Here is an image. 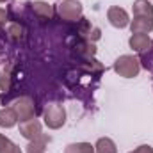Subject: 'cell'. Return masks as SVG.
Returning <instances> with one entry per match:
<instances>
[{
  "label": "cell",
  "mask_w": 153,
  "mask_h": 153,
  "mask_svg": "<svg viewBox=\"0 0 153 153\" xmlns=\"http://www.w3.org/2000/svg\"><path fill=\"white\" fill-rule=\"evenodd\" d=\"M9 87H11V75L9 73H0V89L5 93V91H9Z\"/></svg>",
  "instance_id": "cell-18"
},
{
  "label": "cell",
  "mask_w": 153,
  "mask_h": 153,
  "mask_svg": "<svg viewBox=\"0 0 153 153\" xmlns=\"http://www.w3.org/2000/svg\"><path fill=\"white\" fill-rule=\"evenodd\" d=\"M134 16H148L153 18V5L150 0H135L132 5Z\"/></svg>",
  "instance_id": "cell-10"
},
{
  "label": "cell",
  "mask_w": 153,
  "mask_h": 153,
  "mask_svg": "<svg viewBox=\"0 0 153 153\" xmlns=\"http://www.w3.org/2000/svg\"><path fill=\"white\" fill-rule=\"evenodd\" d=\"M7 20H9V14H7V11L0 7V29H2V27H5Z\"/></svg>",
  "instance_id": "cell-20"
},
{
  "label": "cell",
  "mask_w": 153,
  "mask_h": 153,
  "mask_svg": "<svg viewBox=\"0 0 153 153\" xmlns=\"http://www.w3.org/2000/svg\"><path fill=\"white\" fill-rule=\"evenodd\" d=\"M20 134H22L25 139H29V141L38 139L39 135L43 134V132H41V123H39L36 117L27 119V121H22V123H20Z\"/></svg>",
  "instance_id": "cell-6"
},
{
  "label": "cell",
  "mask_w": 153,
  "mask_h": 153,
  "mask_svg": "<svg viewBox=\"0 0 153 153\" xmlns=\"http://www.w3.org/2000/svg\"><path fill=\"white\" fill-rule=\"evenodd\" d=\"M128 45L132 50H135L139 55H143L153 46V41L148 34H132V38L128 39Z\"/></svg>",
  "instance_id": "cell-7"
},
{
  "label": "cell",
  "mask_w": 153,
  "mask_h": 153,
  "mask_svg": "<svg viewBox=\"0 0 153 153\" xmlns=\"http://www.w3.org/2000/svg\"><path fill=\"white\" fill-rule=\"evenodd\" d=\"M16 123H18V116H16L13 107H7V109L0 111V126L2 128H13Z\"/></svg>",
  "instance_id": "cell-11"
},
{
  "label": "cell",
  "mask_w": 153,
  "mask_h": 153,
  "mask_svg": "<svg viewBox=\"0 0 153 153\" xmlns=\"http://www.w3.org/2000/svg\"><path fill=\"white\" fill-rule=\"evenodd\" d=\"M0 153H22L20 146H16L11 139L0 134Z\"/></svg>",
  "instance_id": "cell-15"
},
{
  "label": "cell",
  "mask_w": 153,
  "mask_h": 153,
  "mask_svg": "<svg viewBox=\"0 0 153 153\" xmlns=\"http://www.w3.org/2000/svg\"><path fill=\"white\" fill-rule=\"evenodd\" d=\"M82 11H84V7H82V4L78 0H62V4L57 5L59 16L62 20H66V22H76V20H80Z\"/></svg>",
  "instance_id": "cell-3"
},
{
  "label": "cell",
  "mask_w": 153,
  "mask_h": 153,
  "mask_svg": "<svg viewBox=\"0 0 153 153\" xmlns=\"http://www.w3.org/2000/svg\"><path fill=\"white\" fill-rule=\"evenodd\" d=\"M114 71L123 78H134L141 71V61L134 55H121L114 62Z\"/></svg>",
  "instance_id": "cell-1"
},
{
  "label": "cell",
  "mask_w": 153,
  "mask_h": 153,
  "mask_svg": "<svg viewBox=\"0 0 153 153\" xmlns=\"http://www.w3.org/2000/svg\"><path fill=\"white\" fill-rule=\"evenodd\" d=\"M30 5H32V11H34V14H36L38 18H43V20H52V16H53V9H52V5H50L48 2L36 0V2H32Z\"/></svg>",
  "instance_id": "cell-9"
},
{
  "label": "cell",
  "mask_w": 153,
  "mask_h": 153,
  "mask_svg": "<svg viewBox=\"0 0 153 153\" xmlns=\"http://www.w3.org/2000/svg\"><path fill=\"white\" fill-rule=\"evenodd\" d=\"M130 153H153V148L150 144H141L139 148H135L134 152H130Z\"/></svg>",
  "instance_id": "cell-19"
},
{
  "label": "cell",
  "mask_w": 153,
  "mask_h": 153,
  "mask_svg": "<svg viewBox=\"0 0 153 153\" xmlns=\"http://www.w3.org/2000/svg\"><path fill=\"white\" fill-rule=\"evenodd\" d=\"M7 34L13 39H20L22 38V27H20L18 23H13V25L7 27Z\"/></svg>",
  "instance_id": "cell-17"
},
{
  "label": "cell",
  "mask_w": 153,
  "mask_h": 153,
  "mask_svg": "<svg viewBox=\"0 0 153 153\" xmlns=\"http://www.w3.org/2000/svg\"><path fill=\"white\" fill-rule=\"evenodd\" d=\"M94 153H117L116 143L109 137H100L94 144Z\"/></svg>",
  "instance_id": "cell-12"
},
{
  "label": "cell",
  "mask_w": 153,
  "mask_h": 153,
  "mask_svg": "<svg viewBox=\"0 0 153 153\" xmlns=\"http://www.w3.org/2000/svg\"><path fill=\"white\" fill-rule=\"evenodd\" d=\"M107 20L111 22V25L116 27V29H125V27L130 25L128 13H126L123 7H119V5L109 7V11H107Z\"/></svg>",
  "instance_id": "cell-5"
},
{
  "label": "cell",
  "mask_w": 153,
  "mask_h": 153,
  "mask_svg": "<svg viewBox=\"0 0 153 153\" xmlns=\"http://www.w3.org/2000/svg\"><path fill=\"white\" fill-rule=\"evenodd\" d=\"M64 153H94V146L89 143H71L64 148Z\"/></svg>",
  "instance_id": "cell-14"
},
{
  "label": "cell",
  "mask_w": 153,
  "mask_h": 153,
  "mask_svg": "<svg viewBox=\"0 0 153 153\" xmlns=\"http://www.w3.org/2000/svg\"><path fill=\"white\" fill-rule=\"evenodd\" d=\"M2 2H7V0H0V4H2Z\"/></svg>",
  "instance_id": "cell-21"
},
{
  "label": "cell",
  "mask_w": 153,
  "mask_h": 153,
  "mask_svg": "<svg viewBox=\"0 0 153 153\" xmlns=\"http://www.w3.org/2000/svg\"><path fill=\"white\" fill-rule=\"evenodd\" d=\"M50 143V137H46V135H39L38 139H34V141H30L29 143V146H27V153H43L45 152V146Z\"/></svg>",
  "instance_id": "cell-13"
},
{
  "label": "cell",
  "mask_w": 153,
  "mask_h": 153,
  "mask_svg": "<svg viewBox=\"0 0 153 153\" xmlns=\"http://www.w3.org/2000/svg\"><path fill=\"white\" fill-rule=\"evenodd\" d=\"M130 30L132 34H148L153 30V18L148 16H134L130 22Z\"/></svg>",
  "instance_id": "cell-8"
},
{
  "label": "cell",
  "mask_w": 153,
  "mask_h": 153,
  "mask_svg": "<svg viewBox=\"0 0 153 153\" xmlns=\"http://www.w3.org/2000/svg\"><path fill=\"white\" fill-rule=\"evenodd\" d=\"M43 119H45V125L48 128L57 130L66 123V111L61 103H50L43 111Z\"/></svg>",
  "instance_id": "cell-2"
},
{
  "label": "cell",
  "mask_w": 153,
  "mask_h": 153,
  "mask_svg": "<svg viewBox=\"0 0 153 153\" xmlns=\"http://www.w3.org/2000/svg\"><path fill=\"white\" fill-rule=\"evenodd\" d=\"M139 61H141V64H143L148 71H152V73H153V46L146 52V53H143V55H141V59H139Z\"/></svg>",
  "instance_id": "cell-16"
},
{
  "label": "cell",
  "mask_w": 153,
  "mask_h": 153,
  "mask_svg": "<svg viewBox=\"0 0 153 153\" xmlns=\"http://www.w3.org/2000/svg\"><path fill=\"white\" fill-rule=\"evenodd\" d=\"M14 112L18 116V121H27V119H32L36 117V107H34V102L29 98V96H23V98H18L13 105Z\"/></svg>",
  "instance_id": "cell-4"
}]
</instances>
